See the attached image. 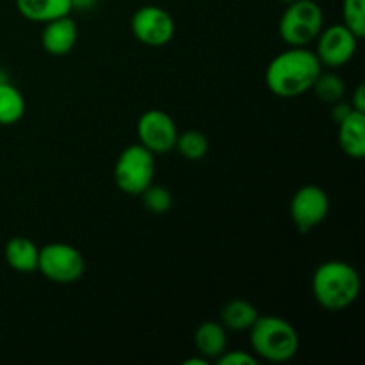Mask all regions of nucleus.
<instances>
[{"label": "nucleus", "mask_w": 365, "mask_h": 365, "mask_svg": "<svg viewBox=\"0 0 365 365\" xmlns=\"http://www.w3.org/2000/svg\"><path fill=\"white\" fill-rule=\"evenodd\" d=\"M216 362L217 365H259L257 356L246 351H225Z\"/></svg>", "instance_id": "22"}, {"label": "nucleus", "mask_w": 365, "mask_h": 365, "mask_svg": "<svg viewBox=\"0 0 365 365\" xmlns=\"http://www.w3.org/2000/svg\"><path fill=\"white\" fill-rule=\"evenodd\" d=\"M220 317V323L227 330L245 331L253 327V323L259 317V312H257V309L250 302H245V299H232V302L225 303Z\"/></svg>", "instance_id": "16"}, {"label": "nucleus", "mask_w": 365, "mask_h": 365, "mask_svg": "<svg viewBox=\"0 0 365 365\" xmlns=\"http://www.w3.org/2000/svg\"><path fill=\"white\" fill-rule=\"evenodd\" d=\"M175 148L185 159L198 160L205 157L207 152H209V141H207L205 134H202V132L187 130L184 134H178Z\"/></svg>", "instance_id": "19"}, {"label": "nucleus", "mask_w": 365, "mask_h": 365, "mask_svg": "<svg viewBox=\"0 0 365 365\" xmlns=\"http://www.w3.org/2000/svg\"><path fill=\"white\" fill-rule=\"evenodd\" d=\"M24 95L11 82L0 84V125H14L24 118Z\"/></svg>", "instance_id": "17"}, {"label": "nucleus", "mask_w": 365, "mask_h": 365, "mask_svg": "<svg viewBox=\"0 0 365 365\" xmlns=\"http://www.w3.org/2000/svg\"><path fill=\"white\" fill-rule=\"evenodd\" d=\"M356 46H359V38L344 24L331 25L317 36L316 56L321 66L335 70L353 59Z\"/></svg>", "instance_id": "9"}, {"label": "nucleus", "mask_w": 365, "mask_h": 365, "mask_svg": "<svg viewBox=\"0 0 365 365\" xmlns=\"http://www.w3.org/2000/svg\"><path fill=\"white\" fill-rule=\"evenodd\" d=\"M351 110H353V107L348 106V103H339V102H335L334 109H331V118H334L335 123L339 125L342 120H344L346 116H348L349 113H351Z\"/></svg>", "instance_id": "23"}, {"label": "nucleus", "mask_w": 365, "mask_h": 365, "mask_svg": "<svg viewBox=\"0 0 365 365\" xmlns=\"http://www.w3.org/2000/svg\"><path fill=\"white\" fill-rule=\"evenodd\" d=\"M330 200L319 185H303L291 200V217L302 234L314 230L327 220Z\"/></svg>", "instance_id": "7"}, {"label": "nucleus", "mask_w": 365, "mask_h": 365, "mask_svg": "<svg viewBox=\"0 0 365 365\" xmlns=\"http://www.w3.org/2000/svg\"><path fill=\"white\" fill-rule=\"evenodd\" d=\"M339 143L342 152L351 159L365 157V113L353 109L339 123Z\"/></svg>", "instance_id": "12"}, {"label": "nucleus", "mask_w": 365, "mask_h": 365, "mask_svg": "<svg viewBox=\"0 0 365 365\" xmlns=\"http://www.w3.org/2000/svg\"><path fill=\"white\" fill-rule=\"evenodd\" d=\"M280 2H284V4H291V2H296V0H280Z\"/></svg>", "instance_id": "28"}, {"label": "nucleus", "mask_w": 365, "mask_h": 365, "mask_svg": "<svg viewBox=\"0 0 365 365\" xmlns=\"http://www.w3.org/2000/svg\"><path fill=\"white\" fill-rule=\"evenodd\" d=\"M84 269V257L71 245L52 242L39 248L38 271L53 284H75L82 278Z\"/></svg>", "instance_id": "6"}, {"label": "nucleus", "mask_w": 365, "mask_h": 365, "mask_svg": "<svg viewBox=\"0 0 365 365\" xmlns=\"http://www.w3.org/2000/svg\"><path fill=\"white\" fill-rule=\"evenodd\" d=\"M143 205L150 210L152 214H166L173 205V198L171 192L163 185L150 184L145 191L141 192Z\"/></svg>", "instance_id": "21"}, {"label": "nucleus", "mask_w": 365, "mask_h": 365, "mask_svg": "<svg viewBox=\"0 0 365 365\" xmlns=\"http://www.w3.org/2000/svg\"><path fill=\"white\" fill-rule=\"evenodd\" d=\"M312 89L317 98L327 103L341 102L346 93L344 81L337 73H331V71H321L319 77L314 82Z\"/></svg>", "instance_id": "18"}, {"label": "nucleus", "mask_w": 365, "mask_h": 365, "mask_svg": "<svg viewBox=\"0 0 365 365\" xmlns=\"http://www.w3.org/2000/svg\"><path fill=\"white\" fill-rule=\"evenodd\" d=\"M342 18L346 27L362 39L365 36V0H342Z\"/></svg>", "instance_id": "20"}, {"label": "nucleus", "mask_w": 365, "mask_h": 365, "mask_svg": "<svg viewBox=\"0 0 365 365\" xmlns=\"http://www.w3.org/2000/svg\"><path fill=\"white\" fill-rule=\"evenodd\" d=\"M316 302L330 312L349 309L360 294V277L355 267L342 260L321 264L312 277Z\"/></svg>", "instance_id": "2"}, {"label": "nucleus", "mask_w": 365, "mask_h": 365, "mask_svg": "<svg viewBox=\"0 0 365 365\" xmlns=\"http://www.w3.org/2000/svg\"><path fill=\"white\" fill-rule=\"evenodd\" d=\"M77 25L70 14L56 18L45 24L41 32V45L50 56H66L77 43Z\"/></svg>", "instance_id": "11"}, {"label": "nucleus", "mask_w": 365, "mask_h": 365, "mask_svg": "<svg viewBox=\"0 0 365 365\" xmlns=\"http://www.w3.org/2000/svg\"><path fill=\"white\" fill-rule=\"evenodd\" d=\"M155 155L143 145H132L120 153L114 166V180L120 191L138 196L152 184Z\"/></svg>", "instance_id": "5"}, {"label": "nucleus", "mask_w": 365, "mask_h": 365, "mask_svg": "<svg viewBox=\"0 0 365 365\" xmlns=\"http://www.w3.org/2000/svg\"><path fill=\"white\" fill-rule=\"evenodd\" d=\"M323 9L314 0H296L287 4L278 24L282 39L291 46H307L323 31Z\"/></svg>", "instance_id": "4"}, {"label": "nucleus", "mask_w": 365, "mask_h": 365, "mask_svg": "<svg viewBox=\"0 0 365 365\" xmlns=\"http://www.w3.org/2000/svg\"><path fill=\"white\" fill-rule=\"evenodd\" d=\"M132 34L148 46H163L175 34V21L166 9L159 6H143L130 20Z\"/></svg>", "instance_id": "8"}, {"label": "nucleus", "mask_w": 365, "mask_h": 365, "mask_svg": "<svg viewBox=\"0 0 365 365\" xmlns=\"http://www.w3.org/2000/svg\"><path fill=\"white\" fill-rule=\"evenodd\" d=\"M6 262L9 264L11 269L18 273H34L38 271V257L39 248L29 237H13L7 241L6 250H4Z\"/></svg>", "instance_id": "14"}, {"label": "nucleus", "mask_w": 365, "mask_h": 365, "mask_svg": "<svg viewBox=\"0 0 365 365\" xmlns=\"http://www.w3.org/2000/svg\"><path fill=\"white\" fill-rule=\"evenodd\" d=\"M139 145L145 146L153 155L171 152L177 143L178 130L170 114L159 109H150L138 121Z\"/></svg>", "instance_id": "10"}, {"label": "nucleus", "mask_w": 365, "mask_h": 365, "mask_svg": "<svg viewBox=\"0 0 365 365\" xmlns=\"http://www.w3.org/2000/svg\"><path fill=\"white\" fill-rule=\"evenodd\" d=\"M250 344L257 356L267 362H287L298 353L299 335L289 321L277 316H259L250 328Z\"/></svg>", "instance_id": "3"}, {"label": "nucleus", "mask_w": 365, "mask_h": 365, "mask_svg": "<svg viewBox=\"0 0 365 365\" xmlns=\"http://www.w3.org/2000/svg\"><path fill=\"white\" fill-rule=\"evenodd\" d=\"M207 364H209V360H207L205 356H202V359H189L184 362V365H207Z\"/></svg>", "instance_id": "26"}, {"label": "nucleus", "mask_w": 365, "mask_h": 365, "mask_svg": "<svg viewBox=\"0 0 365 365\" xmlns=\"http://www.w3.org/2000/svg\"><path fill=\"white\" fill-rule=\"evenodd\" d=\"M96 0H71L73 7H78V9H89V7L95 6Z\"/></svg>", "instance_id": "25"}, {"label": "nucleus", "mask_w": 365, "mask_h": 365, "mask_svg": "<svg viewBox=\"0 0 365 365\" xmlns=\"http://www.w3.org/2000/svg\"><path fill=\"white\" fill-rule=\"evenodd\" d=\"M321 71L323 66L316 52L305 46H292L271 61L266 70V84L280 98H296L312 89Z\"/></svg>", "instance_id": "1"}, {"label": "nucleus", "mask_w": 365, "mask_h": 365, "mask_svg": "<svg viewBox=\"0 0 365 365\" xmlns=\"http://www.w3.org/2000/svg\"><path fill=\"white\" fill-rule=\"evenodd\" d=\"M195 344L207 360H217L227 351V328L217 321H205L196 328Z\"/></svg>", "instance_id": "15"}, {"label": "nucleus", "mask_w": 365, "mask_h": 365, "mask_svg": "<svg viewBox=\"0 0 365 365\" xmlns=\"http://www.w3.org/2000/svg\"><path fill=\"white\" fill-rule=\"evenodd\" d=\"M2 82H9V78H7L6 71H4L2 68H0V84H2Z\"/></svg>", "instance_id": "27"}, {"label": "nucleus", "mask_w": 365, "mask_h": 365, "mask_svg": "<svg viewBox=\"0 0 365 365\" xmlns=\"http://www.w3.org/2000/svg\"><path fill=\"white\" fill-rule=\"evenodd\" d=\"M16 9L27 20L46 24L70 14L73 4L71 0H16Z\"/></svg>", "instance_id": "13"}, {"label": "nucleus", "mask_w": 365, "mask_h": 365, "mask_svg": "<svg viewBox=\"0 0 365 365\" xmlns=\"http://www.w3.org/2000/svg\"><path fill=\"white\" fill-rule=\"evenodd\" d=\"M351 107L355 110H360V113H365V86L360 84L356 88L355 95H353L351 100Z\"/></svg>", "instance_id": "24"}]
</instances>
